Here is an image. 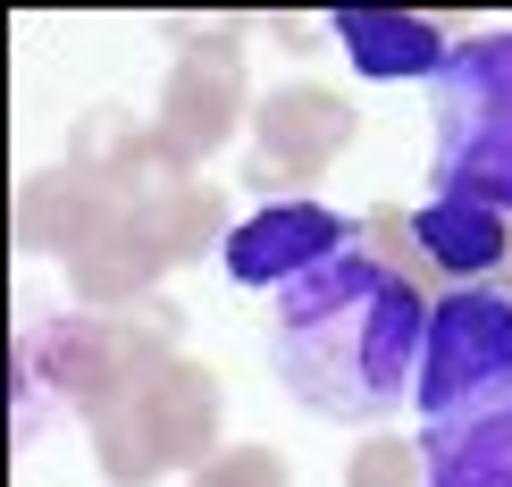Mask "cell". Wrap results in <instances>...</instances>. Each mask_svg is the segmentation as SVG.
<instances>
[{"label":"cell","instance_id":"obj_3","mask_svg":"<svg viewBox=\"0 0 512 487\" xmlns=\"http://www.w3.org/2000/svg\"><path fill=\"white\" fill-rule=\"evenodd\" d=\"M412 404L429 429H454V420H479V412L512 404V286L429 294Z\"/></svg>","mask_w":512,"mask_h":487},{"label":"cell","instance_id":"obj_12","mask_svg":"<svg viewBox=\"0 0 512 487\" xmlns=\"http://www.w3.org/2000/svg\"><path fill=\"white\" fill-rule=\"evenodd\" d=\"M160 269H168V261H160L152 227H143L135 210H118V219L68 261V294H76L84 311H135V303H152Z\"/></svg>","mask_w":512,"mask_h":487},{"label":"cell","instance_id":"obj_19","mask_svg":"<svg viewBox=\"0 0 512 487\" xmlns=\"http://www.w3.org/2000/svg\"><path fill=\"white\" fill-rule=\"evenodd\" d=\"M504 286H512V269H504Z\"/></svg>","mask_w":512,"mask_h":487},{"label":"cell","instance_id":"obj_7","mask_svg":"<svg viewBox=\"0 0 512 487\" xmlns=\"http://www.w3.org/2000/svg\"><path fill=\"white\" fill-rule=\"evenodd\" d=\"M68 168L93 177L101 194H110V210H152L160 194L194 185V160H185L152 118L118 110V101H101V110H84L68 126Z\"/></svg>","mask_w":512,"mask_h":487},{"label":"cell","instance_id":"obj_4","mask_svg":"<svg viewBox=\"0 0 512 487\" xmlns=\"http://www.w3.org/2000/svg\"><path fill=\"white\" fill-rule=\"evenodd\" d=\"M370 252L395 269V278H412L420 294L429 286H496V269H512V219L487 202H462V194H429L420 210H370Z\"/></svg>","mask_w":512,"mask_h":487},{"label":"cell","instance_id":"obj_10","mask_svg":"<svg viewBox=\"0 0 512 487\" xmlns=\"http://www.w3.org/2000/svg\"><path fill=\"white\" fill-rule=\"evenodd\" d=\"M328 34L370 84H437L445 51H454L445 26L420 9H328Z\"/></svg>","mask_w":512,"mask_h":487},{"label":"cell","instance_id":"obj_14","mask_svg":"<svg viewBox=\"0 0 512 487\" xmlns=\"http://www.w3.org/2000/svg\"><path fill=\"white\" fill-rule=\"evenodd\" d=\"M143 227H152V244H160V261L168 269H185V261H202V252H227V236H236V227H227V194L219 185H177V194H160L152 210H135Z\"/></svg>","mask_w":512,"mask_h":487},{"label":"cell","instance_id":"obj_11","mask_svg":"<svg viewBox=\"0 0 512 487\" xmlns=\"http://www.w3.org/2000/svg\"><path fill=\"white\" fill-rule=\"evenodd\" d=\"M118 210H110V194H101L93 177H76L68 160L59 168H42V177H26L17 185V210H9V244L26 252H51V261H76L84 244L101 236V227H110Z\"/></svg>","mask_w":512,"mask_h":487},{"label":"cell","instance_id":"obj_9","mask_svg":"<svg viewBox=\"0 0 512 487\" xmlns=\"http://www.w3.org/2000/svg\"><path fill=\"white\" fill-rule=\"evenodd\" d=\"M135 412L143 429H152V446L168 471H202L210 454H219V429H227V404H219V378H210L202 362H160L152 378L135 387Z\"/></svg>","mask_w":512,"mask_h":487},{"label":"cell","instance_id":"obj_5","mask_svg":"<svg viewBox=\"0 0 512 487\" xmlns=\"http://www.w3.org/2000/svg\"><path fill=\"white\" fill-rule=\"evenodd\" d=\"M177 42V68L160 84V110L152 126L177 143L185 160H210L236 143V118H244V34L236 26H160Z\"/></svg>","mask_w":512,"mask_h":487},{"label":"cell","instance_id":"obj_13","mask_svg":"<svg viewBox=\"0 0 512 487\" xmlns=\"http://www.w3.org/2000/svg\"><path fill=\"white\" fill-rule=\"evenodd\" d=\"M420 454H429V487H512V404L429 429Z\"/></svg>","mask_w":512,"mask_h":487},{"label":"cell","instance_id":"obj_16","mask_svg":"<svg viewBox=\"0 0 512 487\" xmlns=\"http://www.w3.org/2000/svg\"><path fill=\"white\" fill-rule=\"evenodd\" d=\"M345 487H429V454H420V437L370 429V437L345 454Z\"/></svg>","mask_w":512,"mask_h":487},{"label":"cell","instance_id":"obj_18","mask_svg":"<svg viewBox=\"0 0 512 487\" xmlns=\"http://www.w3.org/2000/svg\"><path fill=\"white\" fill-rule=\"evenodd\" d=\"M51 412H59L51 378L26 362V345H9V437H17V446H34V437L51 429Z\"/></svg>","mask_w":512,"mask_h":487},{"label":"cell","instance_id":"obj_6","mask_svg":"<svg viewBox=\"0 0 512 487\" xmlns=\"http://www.w3.org/2000/svg\"><path fill=\"white\" fill-rule=\"evenodd\" d=\"M370 244V227L345 219V210H328V202H261V210H244L236 219V236H227V278L252 286V294H286L294 278H311V269H328V261H345V252Z\"/></svg>","mask_w":512,"mask_h":487},{"label":"cell","instance_id":"obj_15","mask_svg":"<svg viewBox=\"0 0 512 487\" xmlns=\"http://www.w3.org/2000/svg\"><path fill=\"white\" fill-rule=\"evenodd\" d=\"M84 429H93V462H101V479H110V487H160L168 479V462L152 446V429H143L135 395H118V404L93 412Z\"/></svg>","mask_w":512,"mask_h":487},{"label":"cell","instance_id":"obj_2","mask_svg":"<svg viewBox=\"0 0 512 487\" xmlns=\"http://www.w3.org/2000/svg\"><path fill=\"white\" fill-rule=\"evenodd\" d=\"M429 93H437V126H429L437 194L487 202L512 219V26L462 34Z\"/></svg>","mask_w":512,"mask_h":487},{"label":"cell","instance_id":"obj_8","mask_svg":"<svg viewBox=\"0 0 512 487\" xmlns=\"http://www.w3.org/2000/svg\"><path fill=\"white\" fill-rule=\"evenodd\" d=\"M361 135V118H353V101L345 93H328V84H277V93L252 101V152L277 160V168H294V177H319L345 143Z\"/></svg>","mask_w":512,"mask_h":487},{"label":"cell","instance_id":"obj_17","mask_svg":"<svg viewBox=\"0 0 512 487\" xmlns=\"http://www.w3.org/2000/svg\"><path fill=\"white\" fill-rule=\"evenodd\" d=\"M185 487H294V471L277 446H219Z\"/></svg>","mask_w":512,"mask_h":487},{"label":"cell","instance_id":"obj_1","mask_svg":"<svg viewBox=\"0 0 512 487\" xmlns=\"http://www.w3.org/2000/svg\"><path fill=\"white\" fill-rule=\"evenodd\" d=\"M420 336H429V294L361 244L277 294L269 370L303 412L336 429H378L412 404Z\"/></svg>","mask_w":512,"mask_h":487}]
</instances>
